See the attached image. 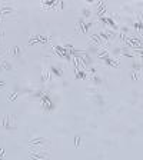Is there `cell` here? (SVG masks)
I'll return each mask as SVG.
<instances>
[{
    "instance_id": "7",
    "label": "cell",
    "mask_w": 143,
    "mask_h": 160,
    "mask_svg": "<svg viewBox=\"0 0 143 160\" xmlns=\"http://www.w3.org/2000/svg\"><path fill=\"white\" fill-rule=\"evenodd\" d=\"M75 141H76V146H79V141H80V137H79V136H76Z\"/></svg>"
},
{
    "instance_id": "8",
    "label": "cell",
    "mask_w": 143,
    "mask_h": 160,
    "mask_svg": "<svg viewBox=\"0 0 143 160\" xmlns=\"http://www.w3.org/2000/svg\"><path fill=\"white\" fill-rule=\"evenodd\" d=\"M3 33H4V32H3V29H2V27H0V39L3 37Z\"/></svg>"
},
{
    "instance_id": "3",
    "label": "cell",
    "mask_w": 143,
    "mask_h": 160,
    "mask_svg": "<svg viewBox=\"0 0 143 160\" xmlns=\"http://www.w3.org/2000/svg\"><path fill=\"white\" fill-rule=\"evenodd\" d=\"M7 54L11 57H15V56H20L22 54V50H20V47H17V46H13V47H10L7 50Z\"/></svg>"
},
{
    "instance_id": "4",
    "label": "cell",
    "mask_w": 143,
    "mask_h": 160,
    "mask_svg": "<svg viewBox=\"0 0 143 160\" xmlns=\"http://www.w3.org/2000/svg\"><path fill=\"white\" fill-rule=\"evenodd\" d=\"M2 66L6 69V70H11V66H10V63H7L6 60H3V63H2Z\"/></svg>"
},
{
    "instance_id": "5",
    "label": "cell",
    "mask_w": 143,
    "mask_h": 160,
    "mask_svg": "<svg viewBox=\"0 0 143 160\" xmlns=\"http://www.w3.org/2000/svg\"><path fill=\"white\" fill-rule=\"evenodd\" d=\"M52 70L54 71V73H56L57 76H60V75H62V70H59V69H57V67H54V66H52Z\"/></svg>"
},
{
    "instance_id": "6",
    "label": "cell",
    "mask_w": 143,
    "mask_h": 160,
    "mask_svg": "<svg viewBox=\"0 0 143 160\" xmlns=\"http://www.w3.org/2000/svg\"><path fill=\"white\" fill-rule=\"evenodd\" d=\"M82 13H83L84 16H89V15H90V10H89V9H83Z\"/></svg>"
},
{
    "instance_id": "2",
    "label": "cell",
    "mask_w": 143,
    "mask_h": 160,
    "mask_svg": "<svg viewBox=\"0 0 143 160\" xmlns=\"http://www.w3.org/2000/svg\"><path fill=\"white\" fill-rule=\"evenodd\" d=\"M30 145L32 146H43V147H45V146H47V145H50V141L49 140H46L45 137H39V139H33V140H30Z\"/></svg>"
},
{
    "instance_id": "1",
    "label": "cell",
    "mask_w": 143,
    "mask_h": 160,
    "mask_svg": "<svg viewBox=\"0 0 143 160\" xmlns=\"http://www.w3.org/2000/svg\"><path fill=\"white\" fill-rule=\"evenodd\" d=\"M0 127L4 130H15L16 129V117L13 115L0 116Z\"/></svg>"
}]
</instances>
